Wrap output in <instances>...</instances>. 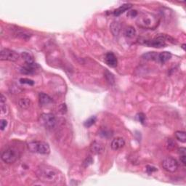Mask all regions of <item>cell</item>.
I'll return each instance as SVG.
<instances>
[{"label":"cell","instance_id":"6da1fadb","mask_svg":"<svg viewBox=\"0 0 186 186\" xmlns=\"http://www.w3.org/2000/svg\"><path fill=\"white\" fill-rule=\"evenodd\" d=\"M36 176L42 182L48 183H56L60 174L56 169L47 165H41L36 170Z\"/></svg>","mask_w":186,"mask_h":186},{"label":"cell","instance_id":"d6986e66","mask_svg":"<svg viewBox=\"0 0 186 186\" xmlns=\"http://www.w3.org/2000/svg\"><path fill=\"white\" fill-rule=\"evenodd\" d=\"M124 34L126 37L127 38H133L136 35V31L134 28L132 26H128L125 29L124 31Z\"/></svg>","mask_w":186,"mask_h":186},{"label":"cell","instance_id":"f546056e","mask_svg":"<svg viewBox=\"0 0 186 186\" xmlns=\"http://www.w3.org/2000/svg\"><path fill=\"white\" fill-rule=\"evenodd\" d=\"M156 171H157V169L156 167H152V166H147V172L148 173H152L156 172Z\"/></svg>","mask_w":186,"mask_h":186},{"label":"cell","instance_id":"5bb4252c","mask_svg":"<svg viewBox=\"0 0 186 186\" xmlns=\"http://www.w3.org/2000/svg\"><path fill=\"white\" fill-rule=\"evenodd\" d=\"M39 99L40 106H46L52 103V99L48 95L43 93H39Z\"/></svg>","mask_w":186,"mask_h":186},{"label":"cell","instance_id":"484cf974","mask_svg":"<svg viewBox=\"0 0 186 186\" xmlns=\"http://www.w3.org/2000/svg\"><path fill=\"white\" fill-rule=\"evenodd\" d=\"M137 118L139 120L140 122L142 124H144L145 122V119H146V117H145V115L143 113H140L137 115Z\"/></svg>","mask_w":186,"mask_h":186},{"label":"cell","instance_id":"8fae6325","mask_svg":"<svg viewBox=\"0 0 186 186\" xmlns=\"http://www.w3.org/2000/svg\"><path fill=\"white\" fill-rule=\"evenodd\" d=\"M125 145V141L122 137H117L114 138L112 140L110 147L111 149L113 150H118L119 149L122 148Z\"/></svg>","mask_w":186,"mask_h":186},{"label":"cell","instance_id":"603a6c76","mask_svg":"<svg viewBox=\"0 0 186 186\" xmlns=\"http://www.w3.org/2000/svg\"><path fill=\"white\" fill-rule=\"evenodd\" d=\"M96 120H97L96 117H95V116H93V117L89 118L87 120H86L85 121H84V126L86 128H89V127H90L93 126V124H95V122H96Z\"/></svg>","mask_w":186,"mask_h":186},{"label":"cell","instance_id":"83f0119b","mask_svg":"<svg viewBox=\"0 0 186 186\" xmlns=\"http://www.w3.org/2000/svg\"><path fill=\"white\" fill-rule=\"evenodd\" d=\"M7 125V121L6 119H1V121H0V128H1L2 131H3L4 130H5V128H6Z\"/></svg>","mask_w":186,"mask_h":186},{"label":"cell","instance_id":"d4e9b609","mask_svg":"<svg viewBox=\"0 0 186 186\" xmlns=\"http://www.w3.org/2000/svg\"><path fill=\"white\" fill-rule=\"evenodd\" d=\"M20 82H21V84H29V85H34V81L29 79L27 78L21 79H20Z\"/></svg>","mask_w":186,"mask_h":186},{"label":"cell","instance_id":"3957f363","mask_svg":"<svg viewBox=\"0 0 186 186\" xmlns=\"http://www.w3.org/2000/svg\"><path fill=\"white\" fill-rule=\"evenodd\" d=\"M171 39L169 36L165 34H159L155 38L152 39H143L140 41L142 45H144L148 47H156V48H161L167 45V41Z\"/></svg>","mask_w":186,"mask_h":186},{"label":"cell","instance_id":"4dcf8cb0","mask_svg":"<svg viewBox=\"0 0 186 186\" xmlns=\"http://www.w3.org/2000/svg\"><path fill=\"white\" fill-rule=\"evenodd\" d=\"M93 162V159H92V158L90 157V156H89V157H88L87 159H86V161H84V164L85 165V167H88V166H89L90 164H91Z\"/></svg>","mask_w":186,"mask_h":186},{"label":"cell","instance_id":"5b68a950","mask_svg":"<svg viewBox=\"0 0 186 186\" xmlns=\"http://www.w3.org/2000/svg\"><path fill=\"white\" fill-rule=\"evenodd\" d=\"M19 156L20 154L18 149L13 147H10L2 152L1 159L5 163L12 164L17 161Z\"/></svg>","mask_w":186,"mask_h":186},{"label":"cell","instance_id":"4316f807","mask_svg":"<svg viewBox=\"0 0 186 186\" xmlns=\"http://www.w3.org/2000/svg\"><path fill=\"white\" fill-rule=\"evenodd\" d=\"M100 134L103 137H110L112 136L111 132L108 131V130H103V131L100 132Z\"/></svg>","mask_w":186,"mask_h":186},{"label":"cell","instance_id":"d6a6232c","mask_svg":"<svg viewBox=\"0 0 186 186\" xmlns=\"http://www.w3.org/2000/svg\"><path fill=\"white\" fill-rule=\"evenodd\" d=\"M185 159H186V156L185 155L180 156V161H181V163L183 164V166H185V163H186Z\"/></svg>","mask_w":186,"mask_h":186},{"label":"cell","instance_id":"7402d4cb","mask_svg":"<svg viewBox=\"0 0 186 186\" xmlns=\"http://www.w3.org/2000/svg\"><path fill=\"white\" fill-rule=\"evenodd\" d=\"M175 137L178 140L182 142V143H185L186 142V133L183 131H177L174 133Z\"/></svg>","mask_w":186,"mask_h":186},{"label":"cell","instance_id":"9c48e42d","mask_svg":"<svg viewBox=\"0 0 186 186\" xmlns=\"http://www.w3.org/2000/svg\"><path fill=\"white\" fill-rule=\"evenodd\" d=\"M39 66L36 63H25L24 66H22L21 69V73L23 74H33L37 70Z\"/></svg>","mask_w":186,"mask_h":186},{"label":"cell","instance_id":"52a82bcc","mask_svg":"<svg viewBox=\"0 0 186 186\" xmlns=\"http://www.w3.org/2000/svg\"><path fill=\"white\" fill-rule=\"evenodd\" d=\"M20 55L17 52L10 49H2L0 52V60L15 62L19 59Z\"/></svg>","mask_w":186,"mask_h":186},{"label":"cell","instance_id":"ba28073f","mask_svg":"<svg viewBox=\"0 0 186 186\" xmlns=\"http://www.w3.org/2000/svg\"><path fill=\"white\" fill-rule=\"evenodd\" d=\"M162 167L169 172H174L178 169V163L172 157H167L162 161Z\"/></svg>","mask_w":186,"mask_h":186},{"label":"cell","instance_id":"ac0fdd59","mask_svg":"<svg viewBox=\"0 0 186 186\" xmlns=\"http://www.w3.org/2000/svg\"><path fill=\"white\" fill-rule=\"evenodd\" d=\"M158 55L159 53L156 52H149L143 55V58L147 60H155L158 61Z\"/></svg>","mask_w":186,"mask_h":186},{"label":"cell","instance_id":"2e32d148","mask_svg":"<svg viewBox=\"0 0 186 186\" xmlns=\"http://www.w3.org/2000/svg\"><path fill=\"white\" fill-rule=\"evenodd\" d=\"M132 7V4H124V5H121L119 7V8H117V10H114L113 14L115 16H119L120 15H121L122 13H124L125 11L130 10V8Z\"/></svg>","mask_w":186,"mask_h":186},{"label":"cell","instance_id":"277c9868","mask_svg":"<svg viewBox=\"0 0 186 186\" xmlns=\"http://www.w3.org/2000/svg\"><path fill=\"white\" fill-rule=\"evenodd\" d=\"M28 148L33 153H37L39 154L47 155L50 152L49 145L45 142L42 141H32L28 144Z\"/></svg>","mask_w":186,"mask_h":186},{"label":"cell","instance_id":"8992f818","mask_svg":"<svg viewBox=\"0 0 186 186\" xmlns=\"http://www.w3.org/2000/svg\"><path fill=\"white\" fill-rule=\"evenodd\" d=\"M40 123L47 129H52L56 124V119L52 113H42L39 118Z\"/></svg>","mask_w":186,"mask_h":186},{"label":"cell","instance_id":"4fadbf2b","mask_svg":"<svg viewBox=\"0 0 186 186\" xmlns=\"http://www.w3.org/2000/svg\"><path fill=\"white\" fill-rule=\"evenodd\" d=\"M104 150L103 145L100 143H98L97 141H94L90 145V151L93 153L94 154H101Z\"/></svg>","mask_w":186,"mask_h":186},{"label":"cell","instance_id":"836d02e7","mask_svg":"<svg viewBox=\"0 0 186 186\" xmlns=\"http://www.w3.org/2000/svg\"><path fill=\"white\" fill-rule=\"evenodd\" d=\"M168 143H169V145H168V146H169V148H174V147L175 146V145H175V143H174L173 141L171 140V139H169V140Z\"/></svg>","mask_w":186,"mask_h":186},{"label":"cell","instance_id":"f1b7e54d","mask_svg":"<svg viewBox=\"0 0 186 186\" xmlns=\"http://www.w3.org/2000/svg\"><path fill=\"white\" fill-rule=\"evenodd\" d=\"M127 16L129 17L133 18L134 17H136V16H137V10H130L129 11L128 13H127Z\"/></svg>","mask_w":186,"mask_h":186},{"label":"cell","instance_id":"7a4b0ae2","mask_svg":"<svg viewBox=\"0 0 186 186\" xmlns=\"http://www.w3.org/2000/svg\"><path fill=\"white\" fill-rule=\"evenodd\" d=\"M136 23L143 29L154 30L159 24V18L152 12H144L137 16Z\"/></svg>","mask_w":186,"mask_h":186},{"label":"cell","instance_id":"e575fe53","mask_svg":"<svg viewBox=\"0 0 186 186\" xmlns=\"http://www.w3.org/2000/svg\"><path fill=\"white\" fill-rule=\"evenodd\" d=\"M185 45H183V48L184 50H185Z\"/></svg>","mask_w":186,"mask_h":186},{"label":"cell","instance_id":"cb8c5ba5","mask_svg":"<svg viewBox=\"0 0 186 186\" xmlns=\"http://www.w3.org/2000/svg\"><path fill=\"white\" fill-rule=\"evenodd\" d=\"M105 77H106V80L108 81V82L110 84H113L115 82V79H114L113 75L112 74L110 71H108V70H106V72H105Z\"/></svg>","mask_w":186,"mask_h":186},{"label":"cell","instance_id":"ffe728a7","mask_svg":"<svg viewBox=\"0 0 186 186\" xmlns=\"http://www.w3.org/2000/svg\"><path fill=\"white\" fill-rule=\"evenodd\" d=\"M18 105L23 109H27L31 106V100L29 98H21L18 101Z\"/></svg>","mask_w":186,"mask_h":186},{"label":"cell","instance_id":"30bf717a","mask_svg":"<svg viewBox=\"0 0 186 186\" xmlns=\"http://www.w3.org/2000/svg\"><path fill=\"white\" fill-rule=\"evenodd\" d=\"M105 61L108 66L111 68L117 67L118 60L116 55L113 52H108L105 57Z\"/></svg>","mask_w":186,"mask_h":186},{"label":"cell","instance_id":"7c38bea8","mask_svg":"<svg viewBox=\"0 0 186 186\" xmlns=\"http://www.w3.org/2000/svg\"><path fill=\"white\" fill-rule=\"evenodd\" d=\"M0 109H1V117H6L9 113V108L6 103V97L1 94V99H0Z\"/></svg>","mask_w":186,"mask_h":186},{"label":"cell","instance_id":"1f68e13d","mask_svg":"<svg viewBox=\"0 0 186 186\" xmlns=\"http://www.w3.org/2000/svg\"><path fill=\"white\" fill-rule=\"evenodd\" d=\"M178 153L180 156H184L185 155L186 153V149L185 148H180L178 149Z\"/></svg>","mask_w":186,"mask_h":186},{"label":"cell","instance_id":"44dd1931","mask_svg":"<svg viewBox=\"0 0 186 186\" xmlns=\"http://www.w3.org/2000/svg\"><path fill=\"white\" fill-rule=\"evenodd\" d=\"M22 58H23V60H25V63H34V58H33V56L31 55L30 53L24 52L22 53Z\"/></svg>","mask_w":186,"mask_h":186},{"label":"cell","instance_id":"9a60e30c","mask_svg":"<svg viewBox=\"0 0 186 186\" xmlns=\"http://www.w3.org/2000/svg\"><path fill=\"white\" fill-rule=\"evenodd\" d=\"M172 58V54L169 52H162L161 53H159L158 55V61L161 63L164 64L167 63L170 58Z\"/></svg>","mask_w":186,"mask_h":186},{"label":"cell","instance_id":"e0dca14e","mask_svg":"<svg viewBox=\"0 0 186 186\" xmlns=\"http://www.w3.org/2000/svg\"><path fill=\"white\" fill-rule=\"evenodd\" d=\"M120 29H121V25L120 23L117 21H114L111 23L110 25V31H111L112 34H113L114 36H118L120 32Z\"/></svg>","mask_w":186,"mask_h":186}]
</instances>
